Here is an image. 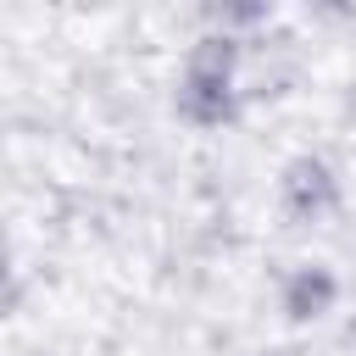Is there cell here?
<instances>
[{"label": "cell", "instance_id": "1", "mask_svg": "<svg viewBox=\"0 0 356 356\" xmlns=\"http://www.w3.org/2000/svg\"><path fill=\"white\" fill-rule=\"evenodd\" d=\"M328 300H334V278H328L323 267H300V273L289 278V289H284L289 317H323Z\"/></svg>", "mask_w": 356, "mask_h": 356}]
</instances>
